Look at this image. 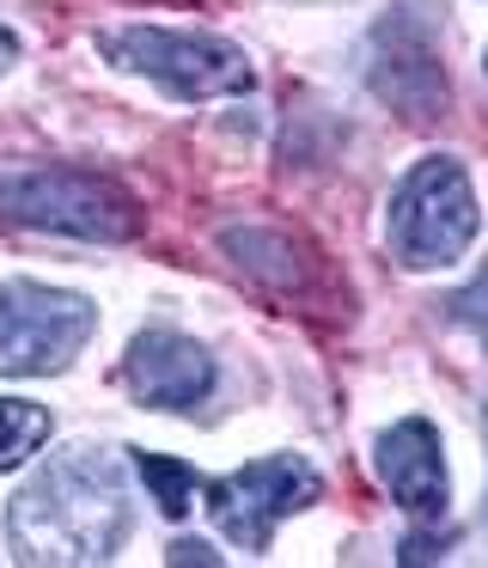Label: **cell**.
I'll use <instances>...</instances> for the list:
<instances>
[{
	"label": "cell",
	"mask_w": 488,
	"mask_h": 568,
	"mask_svg": "<svg viewBox=\"0 0 488 568\" xmlns=\"http://www.w3.org/2000/svg\"><path fill=\"white\" fill-rule=\"evenodd\" d=\"M12 550L24 562H110L129 538V483L98 446L55 453L12 495Z\"/></svg>",
	"instance_id": "obj_1"
},
{
	"label": "cell",
	"mask_w": 488,
	"mask_h": 568,
	"mask_svg": "<svg viewBox=\"0 0 488 568\" xmlns=\"http://www.w3.org/2000/svg\"><path fill=\"white\" fill-rule=\"evenodd\" d=\"M0 214L37 233H73L98 245L141 233V209L129 190L80 165H0Z\"/></svg>",
	"instance_id": "obj_2"
},
{
	"label": "cell",
	"mask_w": 488,
	"mask_h": 568,
	"mask_svg": "<svg viewBox=\"0 0 488 568\" xmlns=\"http://www.w3.org/2000/svg\"><path fill=\"white\" fill-rule=\"evenodd\" d=\"M476 226V190L464 178L458 160L434 153L421 160L397 190H390V214H385V239H390V257L403 270H446L470 251Z\"/></svg>",
	"instance_id": "obj_3"
},
{
	"label": "cell",
	"mask_w": 488,
	"mask_h": 568,
	"mask_svg": "<svg viewBox=\"0 0 488 568\" xmlns=\"http://www.w3.org/2000/svg\"><path fill=\"white\" fill-rule=\"evenodd\" d=\"M104 62L146 74L171 92V99H226V92H251L256 74L244 62L238 43L207 38V31H165V26H122L98 38Z\"/></svg>",
	"instance_id": "obj_4"
},
{
	"label": "cell",
	"mask_w": 488,
	"mask_h": 568,
	"mask_svg": "<svg viewBox=\"0 0 488 568\" xmlns=\"http://www.w3.org/2000/svg\"><path fill=\"white\" fill-rule=\"evenodd\" d=\"M98 331V306L61 287H0V373H61Z\"/></svg>",
	"instance_id": "obj_5"
},
{
	"label": "cell",
	"mask_w": 488,
	"mask_h": 568,
	"mask_svg": "<svg viewBox=\"0 0 488 568\" xmlns=\"http://www.w3.org/2000/svg\"><path fill=\"white\" fill-rule=\"evenodd\" d=\"M305 501H317V470L305 458H256V465L232 470V477L207 483V514L238 550H268L275 526L287 514H299Z\"/></svg>",
	"instance_id": "obj_6"
},
{
	"label": "cell",
	"mask_w": 488,
	"mask_h": 568,
	"mask_svg": "<svg viewBox=\"0 0 488 568\" xmlns=\"http://www.w3.org/2000/svg\"><path fill=\"white\" fill-rule=\"evenodd\" d=\"M122 379L153 409H195L214 392V361H207L202 343H190L177 331H146V336H134L129 361H122Z\"/></svg>",
	"instance_id": "obj_7"
},
{
	"label": "cell",
	"mask_w": 488,
	"mask_h": 568,
	"mask_svg": "<svg viewBox=\"0 0 488 568\" xmlns=\"http://www.w3.org/2000/svg\"><path fill=\"white\" fill-rule=\"evenodd\" d=\"M378 477L397 495V507H409L415 519H434L446 507V458H439V434L421 416L397 422L378 440Z\"/></svg>",
	"instance_id": "obj_8"
},
{
	"label": "cell",
	"mask_w": 488,
	"mask_h": 568,
	"mask_svg": "<svg viewBox=\"0 0 488 568\" xmlns=\"http://www.w3.org/2000/svg\"><path fill=\"white\" fill-rule=\"evenodd\" d=\"M226 251H232V263H238L244 275L268 282L275 294H305V287H312V263H305V251L293 245L287 233H256V226L238 233V226H232Z\"/></svg>",
	"instance_id": "obj_9"
},
{
	"label": "cell",
	"mask_w": 488,
	"mask_h": 568,
	"mask_svg": "<svg viewBox=\"0 0 488 568\" xmlns=\"http://www.w3.org/2000/svg\"><path fill=\"white\" fill-rule=\"evenodd\" d=\"M43 440H49V409L24 404V397H0V470L24 465Z\"/></svg>",
	"instance_id": "obj_10"
},
{
	"label": "cell",
	"mask_w": 488,
	"mask_h": 568,
	"mask_svg": "<svg viewBox=\"0 0 488 568\" xmlns=\"http://www.w3.org/2000/svg\"><path fill=\"white\" fill-rule=\"evenodd\" d=\"M134 470H141V483L153 489L159 514H171V519L190 514V501H195V470L190 465H177V458H165V453H134Z\"/></svg>",
	"instance_id": "obj_11"
},
{
	"label": "cell",
	"mask_w": 488,
	"mask_h": 568,
	"mask_svg": "<svg viewBox=\"0 0 488 568\" xmlns=\"http://www.w3.org/2000/svg\"><path fill=\"white\" fill-rule=\"evenodd\" d=\"M451 318H458L464 331H470L476 343L488 348V270L476 275V282L464 287V294H451Z\"/></svg>",
	"instance_id": "obj_12"
},
{
	"label": "cell",
	"mask_w": 488,
	"mask_h": 568,
	"mask_svg": "<svg viewBox=\"0 0 488 568\" xmlns=\"http://www.w3.org/2000/svg\"><path fill=\"white\" fill-rule=\"evenodd\" d=\"M171 562H214V550H207V544H171Z\"/></svg>",
	"instance_id": "obj_13"
},
{
	"label": "cell",
	"mask_w": 488,
	"mask_h": 568,
	"mask_svg": "<svg viewBox=\"0 0 488 568\" xmlns=\"http://www.w3.org/2000/svg\"><path fill=\"white\" fill-rule=\"evenodd\" d=\"M12 62H19V38H12V31L7 26H0V74H7V68Z\"/></svg>",
	"instance_id": "obj_14"
},
{
	"label": "cell",
	"mask_w": 488,
	"mask_h": 568,
	"mask_svg": "<svg viewBox=\"0 0 488 568\" xmlns=\"http://www.w3.org/2000/svg\"><path fill=\"white\" fill-rule=\"evenodd\" d=\"M482 68H488V62H482Z\"/></svg>",
	"instance_id": "obj_15"
}]
</instances>
